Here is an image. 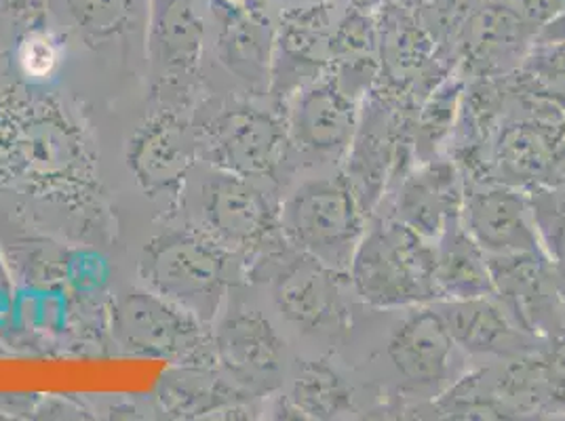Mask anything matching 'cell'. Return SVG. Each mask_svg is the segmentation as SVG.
Returning a JSON list of instances; mask_svg holds the SVG:
<instances>
[{"label":"cell","mask_w":565,"mask_h":421,"mask_svg":"<svg viewBox=\"0 0 565 421\" xmlns=\"http://www.w3.org/2000/svg\"><path fill=\"white\" fill-rule=\"evenodd\" d=\"M0 184L85 219L104 207L89 136L57 97L28 85L0 91Z\"/></svg>","instance_id":"cell-1"},{"label":"cell","mask_w":565,"mask_h":421,"mask_svg":"<svg viewBox=\"0 0 565 421\" xmlns=\"http://www.w3.org/2000/svg\"><path fill=\"white\" fill-rule=\"evenodd\" d=\"M349 279L354 293L372 307L397 310L439 302L435 245L397 217L370 215Z\"/></svg>","instance_id":"cell-2"},{"label":"cell","mask_w":565,"mask_h":421,"mask_svg":"<svg viewBox=\"0 0 565 421\" xmlns=\"http://www.w3.org/2000/svg\"><path fill=\"white\" fill-rule=\"evenodd\" d=\"M233 261L235 253L201 228H173L143 247L140 279L212 327L233 282Z\"/></svg>","instance_id":"cell-3"},{"label":"cell","mask_w":565,"mask_h":421,"mask_svg":"<svg viewBox=\"0 0 565 421\" xmlns=\"http://www.w3.org/2000/svg\"><path fill=\"white\" fill-rule=\"evenodd\" d=\"M370 215L344 173L310 180L282 203L281 233L300 253L349 274Z\"/></svg>","instance_id":"cell-4"},{"label":"cell","mask_w":565,"mask_h":421,"mask_svg":"<svg viewBox=\"0 0 565 421\" xmlns=\"http://www.w3.org/2000/svg\"><path fill=\"white\" fill-rule=\"evenodd\" d=\"M196 228L231 253L254 259L256 266L289 245L281 233V207L258 182L217 169L201 184Z\"/></svg>","instance_id":"cell-5"},{"label":"cell","mask_w":565,"mask_h":421,"mask_svg":"<svg viewBox=\"0 0 565 421\" xmlns=\"http://www.w3.org/2000/svg\"><path fill=\"white\" fill-rule=\"evenodd\" d=\"M210 325L148 287L118 293L110 307V333L118 348L134 356L167 358L184 365H213Z\"/></svg>","instance_id":"cell-6"},{"label":"cell","mask_w":565,"mask_h":421,"mask_svg":"<svg viewBox=\"0 0 565 421\" xmlns=\"http://www.w3.org/2000/svg\"><path fill=\"white\" fill-rule=\"evenodd\" d=\"M412 104L384 89H370L344 156V177L351 182L363 209L372 215L393 182L407 173L405 164L414 156ZM416 159V156H414Z\"/></svg>","instance_id":"cell-7"},{"label":"cell","mask_w":565,"mask_h":421,"mask_svg":"<svg viewBox=\"0 0 565 421\" xmlns=\"http://www.w3.org/2000/svg\"><path fill=\"white\" fill-rule=\"evenodd\" d=\"M199 156L213 169L249 180H277L291 154L285 118L252 104H226L201 129Z\"/></svg>","instance_id":"cell-8"},{"label":"cell","mask_w":565,"mask_h":421,"mask_svg":"<svg viewBox=\"0 0 565 421\" xmlns=\"http://www.w3.org/2000/svg\"><path fill=\"white\" fill-rule=\"evenodd\" d=\"M258 272L273 279L275 304L294 327L312 335H340L351 325L344 298L349 274L296 251L291 245L252 270V274Z\"/></svg>","instance_id":"cell-9"},{"label":"cell","mask_w":565,"mask_h":421,"mask_svg":"<svg viewBox=\"0 0 565 421\" xmlns=\"http://www.w3.org/2000/svg\"><path fill=\"white\" fill-rule=\"evenodd\" d=\"M199 159L196 127L171 108L143 118L125 145L134 182L154 201H175Z\"/></svg>","instance_id":"cell-10"},{"label":"cell","mask_w":565,"mask_h":421,"mask_svg":"<svg viewBox=\"0 0 565 421\" xmlns=\"http://www.w3.org/2000/svg\"><path fill=\"white\" fill-rule=\"evenodd\" d=\"M289 99L285 122L291 145L317 161H344L359 125V97L328 71Z\"/></svg>","instance_id":"cell-11"},{"label":"cell","mask_w":565,"mask_h":421,"mask_svg":"<svg viewBox=\"0 0 565 421\" xmlns=\"http://www.w3.org/2000/svg\"><path fill=\"white\" fill-rule=\"evenodd\" d=\"M460 222L486 256L544 253L532 201L494 180H465Z\"/></svg>","instance_id":"cell-12"},{"label":"cell","mask_w":565,"mask_h":421,"mask_svg":"<svg viewBox=\"0 0 565 421\" xmlns=\"http://www.w3.org/2000/svg\"><path fill=\"white\" fill-rule=\"evenodd\" d=\"M210 0H150L146 55L159 85L186 87L201 68Z\"/></svg>","instance_id":"cell-13"},{"label":"cell","mask_w":565,"mask_h":421,"mask_svg":"<svg viewBox=\"0 0 565 421\" xmlns=\"http://www.w3.org/2000/svg\"><path fill=\"white\" fill-rule=\"evenodd\" d=\"M217 367L247 392L268 395L281 384L285 342L273 323L249 307L220 319L212 335Z\"/></svg>","instance_id":"cell-14"},{"label":"cell","mask_w":565,"mask_h":421,"mask_svg":"<svg viewBox=\"0 0 565 421\" xmlns=\"http://www.w3.org/2000/svg\"><path fill=\"white\" fill-rule=\"evenodd\" d=\"M210 32L217 62L256 94H268L277 25L258 4L210 0Z\"/></svg>","instance_id":"cell-15"},{"label":"cell","mask_w":565,"mask_h":421,"mask_svg":"<svg viewBox=\"0 0 565 421\" xmlns=\"http://www.w3.org/2000/svg\"><path fill=\"white\" fill-rule=\"evenodd\" d=\"M494 182L542 187L564 180L565 118L557 108L500 127L494 143Z\"/></svg>","instance_id":"cell-16"},{"label":"cell","mask_w":565,"mask_h":421,"mask_svg":"<svg viewBox=\"0 0 565 421\" xmlns=\"http://www.w3.org/2000/svg\"><path fill=\"white\" fill-rule=\"evenodd\" d=\"M331 32L326 0L282 11L268 94L277 99L291 97L330 71Z\"/></svg>","instance_id":"cell-17"},{"label":"cell","mask_w":565,"mask_h":421,"mask_svg":"<svg viewBox=\"0 0 565 421\" xmlns=\"http://www.w3.org/2000/svg\"><path fill=\"white\" fill-rule=\"evenodd\" d=\"M462 201L465 177L458 164L435 156L401 177L393 217L426 240H437L460 219Z\"/></svg>","instance_id":"cell-18"},{"label":"cell","mask_w":565,"mask_h":421,"mask_svg":"<svg viewBox=\"0 0 565 421\" xmlns=\"http://www.w3.org/2000/svg\"><path fill=\"white\" fill-rule=\"evenodd\" d=\"M454 339L435 305H418L388 339V356L401 377L420 388L439 386L449 374Z\"/></svg>","instance_id":"cell-19"},{"label":"cell","mask_w":565,"mask_h":421,"mask_svg":"<svg viewBox=\"0 0 565 421\" xmlns=\"http://www.w3.org/2000/svg\"><path fill=\"white\" fill-rule=\"evenodd\" d=\"M456 346L469 354L519 356L530 350V333L519 327L495 295L435 302Z\"/></svg>","instance_id":"cell-20"},{"label":"cell","mask_w":565,"mask_h":421,"mask_svg":"<svg viewBox=\"0 0 565 421\" xmlns=\"http://www.w3.org/2000/svg\"><path fill=\"white\" fill-rule=\"evenodd\" d=\"M495 298L519 327L541 333L553 323V282L548 281L546 253L488 256Z\"/></svg>","instance_id":"cell-21"},{"label":"cell","mask_w":565,"mask_h":421,"mask_svg":"<svg viewBox=\"0 0 565 421\" xmlns=\"http://www.w3.org/2000/svg\"><path fill=\"white\" fill-rule=\"evenodd\" d=\"M435 282L439 300H475L495 295L486 251L456 219L435 245Z\"/></svg>","instance_id":"cell-22"},{"label":"cell","mask_w":565,"mask_h":421,"mask_svg":"<svg viewBox=\"0 0 565 421\" xmlns=\"http://www.w3.org/2000/svg\"><path fill=\"white\" fill-rule=\"evenodd\" d=\"M282 404L296 420H338L353 413V390L326 360H305Z\"/></svg>","instance_id":"cell-23"},{"label":"cell","mask_w":565,"mask_h":421,"mask_svg":"<svg viewBox=\"0 0 565 421\" xmlns=\"http://www.w3.org/2000/svg\"><path fill=\"white\" fill-rule=\"evenodd\" d=\"M215 374L213 365H184L163 381V402L175 415H205L213 409L241 407L247 397H254L236 381Z\"/></svg>","instance_id":"cell-24"},{"label":"cell","mask_w":565,"mask_h":421,"mask_svg":"<svg viewBox=\"0 0 565 421\" xmlns=\"http://www.w3.org/2000/svg\"><path fill=\"white\" fill-rule=\"evenodd\" d=\"M527 24L532 22L504 7H490L477 13L467 24L465 41L472 66L483 72L502 66L500 60H509L511 53H518L519 43L525 41Z\"/></svg>","instance_id":"cell-25"},{"label":"cell","mask_w":565,"mask_h":421,"mask_svg":"<svg viewBox=\"0 0 565 421\" xmlns=\"http://www.w3.org/2000/svg\"><path fill=\"white\" fill-rule=\"evenodd\" d=\"M465 94L462 78L446 76L430 94L424 97L414 120V156L418 163L439 156V148L446 143L460 101Z\"/></svg>","instance_id":"cell-26"},{"label":"cell","mask_w":565,"mask_h":421,"mask_svg":"<svg viewBox=\"0 0 565 421\" xmlns=\"http://www.w3.org/2000/svg\"><path fill=\"white\" fill-rule=\"evenodd\" d=\"M68 13L92 43L118 36L134 15V0H66Z\"/></svg>","instance_id":"cell-27"},{"label":"cell","mask_w":565,"mask_h":421,"mask_svg":"<svg viewBox=\"0 0 565 421\" xmlns=\"http://www.w3.org/2000/svg\"><path fill=\"white\" fill-rule=\"evenodd\" d=\"M532 210L546 256L565 270V198L562 194L534 187Z\"/></svg>","instance_id":"cell-28"},{"label":"cell","mask_w":565,"mask_h":421,"mask_svg":"<svg viewBox=\"0 0 565 421\" xmlns=\"http://www.w3.org/2000/svg\"><path fill=\"white\" fill-rule=\"evenodd\" d=\"M523 74L548 94H565V43H542L523 60Z\"/></svg>","instance_id":"cell-29"},{"label":"cell","mask_w":565,"mask_h":421,"mask_svg":"<svg viewBox=\"0 0 565 421\" xmlns=\"http://www.w3.org/2000/svg\"><path fill=\"white\" fill-rule=\"evenodd\" d=\"M20 66L30 78H49L62 62L60 41L47 30L32 28L24 34L18 47Z\"/></svg>","instance_id":"cell-30"},{"label":"cell","mask_w":565,"mask_h":421,"mask_svg":"<svg viewBox=\"0 0 565 421\" xmlns=\"http://www.w3.org/2000/svg\"><path fill=\"white\" fill-rule=\"evenodd\" d=\"M45 13V0H0V20L36 22Z\"/></svg>","instance_id":"cell-31"},{"label":"cell","mask_w":565,"mask_h":421,"mask_svg":"<svg viewBox=\"0 0 565 421\" xmlns=\"http://www.w3.org/2000/svg\"><path fill=\"white\" fill-rule=\"evenodd\" d=\"M523 18L532 24H546L565 11V0H518Z\"/></svg>","instance_id":"cell-32"},{"label":"cell","mask_w":565,"mask_h":421,"mask_svg":"<svg viewBox=\"0 0 565 421\" xmlns=\"http://www.w3.org/2000/svg\"><path fill=\"white\" fill-rule=\"evenodd\" d=\"M539 41L542 43H565V11L542 25Z\"/></svg>","instance_id":"cell-33"},{"label":"cell","mask_w":565,"mask_h":421,"mask_svg":"<svg viewBox=\"0 0 565 421\" xmlns=\"http://www.w3.org/2000/svg\"><path fill=\"white\" fill-rule=\"evenodd\" d=\"M349 4H353L354 11L372 15V11L384 7V0H349Z\"/></svg>","instance_id":"cell-34"},{"label":"cell","mask_w":565,"mask_h":421,"mask_svg":"<svg viewBox=\"0 0 565 421\" xmlns=\"http://www.w3.org/2000/svg\"><path fill=\"white\" fill-rule=\"evenodd\" d=\"M259 2H277L287 9H296V7H307V4H315V2H323V0H259Z\"/></svg>","instance_id":"cell-35"},{"label":"cell","mask_w":565,"mask_h":421,"mask_svg":"<svg viewBox=\"0 0 565 421\" xmlns=\"http://www.w3.org/2000/svg\"><path fill=\"white\" fill-rule=\"evenodd\" d=\"M233 2H241V4H258L259 0H233Z\"/></svg>","instance_id":"cell-36"}]
</instances>
